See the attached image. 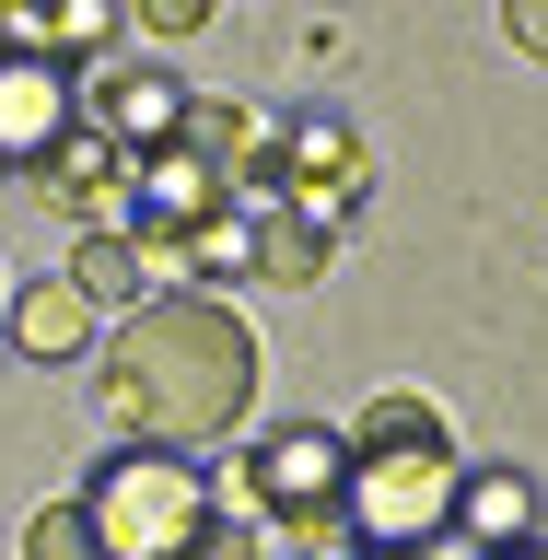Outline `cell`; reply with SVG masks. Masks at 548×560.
<instances>
[{
    "mask_svg": "<svg viewBox=\"0 0 548 560\" xmlns=\"http://www.w3.org/2000/svg\"><path fill=\"white\" fill-rule=\"evenodd\" d=\"M94 409H105L117 444H152V455L234 444L245 409H257V339H245V315L210 304V292H152V304H129V327L105 339Z\"/></svg>",
    "mask_w": 548,
    "mask_h": 560,
    "instance_id": "cell-1",
    "label": "cell"
},
{
    "mask_svg": "<svg viewBox=\"0 0 548 560\" xmlns=\"http://www.w3.org/2000/svg\"><path fill=\"white\" fill-rule=\"evenodd\" d=\"M339 444H350L339 549H444L455 537L467 455H455V432H444L432 397H362V420H350Z\"/></svg>",
    "mask_w": 548,
    "mask_h": 560,
    "instance_id": "cell-2",
    "label": "cell"
},
{
    "mask_svg": "<svg viewBox=\"0 0 548 560\" xmlns=\"http://www.w3.org/2000/svg\"><path fill=\"white\" fill-rule=\"evenodd\" d=\"M94 514V549L105 560H187L210 525V467L199 455H152V444H117L82 490Z\"/></svg>",
    "mask_w": 548,
    "mask_h": 560,
    "instance_id": "cell-3",
    "label": "cell"
},
{
    "mask_svg": "<svg viewBox=\"0 0 548 560\" xmlns=\"http://www.w3.org/2000/svg\"><path fill=\"white\" fill-rule=\"evenodd\" d=\"M339 479H350V444L327 420H280L245 444V490H257V514L292 525L304 549H339Z\"/></svg>",
    "mask_w": 548,
    "mask_h": 560,
    "instance_id": "cell-4",
    "label": "cell"
},
{
    "mask_svg": "<svg viewBox=\"0 0 548 560\" xmlns=\"http://www.w3.org/2000/svg\"><path fill=\"white\" fill-rule=\"evenodd\" d=\"M70 129H82V82H70L59 59L0 47V175H35Z\"/></svg>",
    "mask_w": 548,
    "mask_h": 560,
    "instance_id": "cell-5",
    "label": "cell"
},
{
    "mask_svg": "<svg viewBox=\"0 0 548 560\" xmlns=\"http://www.w3.org/2000/svg\"><path fill=\"white\" fill-rule=\"evenodd\" d=\"M35 199L47 210H70L82 234H129V210H140V187H129V152L105 129H70L47 164H35Z\"/></svg>",
    "mask_w": 548,
    "mask_h": 560,
    "instance_id": "cell-6",
    "label": "cell"
},
{
    "mask_svg": "<svg viewBox=\"0 0 548 560\" xmlns=\"http://www.w3.org/2000/svg\"><path fill=\"white\" fill-rule=\"evenodd\" d=\"M82 129H105L117 140V152H164L175 129H187V82H175V70H105L94 94H82Z\"/></svg>",
    "mask_w": 548,
    "mask_h": 560,
    "instance_id": "cell-7",
    "label": "cell"
},
{
    "mask_svg": "<svg viewBox=\"0 0 548 560\" xmlns=\"http://www.w3.org/2000/svg\"><path fill=\"white\" fill-rule=\"evenodd\" d=\"M455 537H467L479 560L537 549V479H525V467H467V490H455Z\"/></svg>",
    "mask_w": 548,
    "mask_h": 560,
    "instance_id": "cell-8",
    "label": "cell"
},
{
    "mask_svg": "<svg viewBox=\"0 0 548 560\" xmlns=\"http://www.w3.org/2000/svg\"><path fill=\"white\" fill-rule=\"evenodd\" d=\"M12 350H24V362H82V350H94V304H82L70 280H24V292H12Z\"/></svg>",
    "mask_w": 548,
    "mask_h": 560,
    "instance_id": "cell-9",
    "label": "cell"
},
{
    "mask_svg": "<svg viewBox=\"0 0 548 560\" xmlns=\"http://www.w3.org/2000/svg\"><path fill=\"white\" fill-rule=\"evenodd\" d=\"M245 269L280 280V292H304V280H327V234L292 222V210H257V222H245Z\"/></svg>",
    "mask_w": 548,
    "mask_h": 560,
    "instance_id": "cell-10",
    "label": "cell"
},
{
    "mask_svg": "<svg viewBox=\"0 0 548 560\" xmlns=\"http://www.w3.org/2000/svg\"><path fill=\"white\" fill-rule=\"evenodd\" d=\"M59 280L82 292V304H152V280H140V245H129V234H82Z\"/></svg>",
    "mask_w": 548,
    "mask_h": 560,
    "instance_id": "cell-11",
    "label": "cell"
},
{
    "mask_svg": "<svg viewBox=\"0 0 548 560\" xmlns=\"http://www.w3.org/2000/svg\"><path fill=\"white\" fill-rule=\"evenodd\" d=\"M105 47H117V0H47V59L59 70L105 59Z\"/></svg>",
    "mask_w": 548,
    "mask_h": 560,
    "instance_id": "cell-12",
    "label": "cell"
},
{
    "mask_svg": "<svg viewBox=\"0 0 548 560\" xmlns=\"http://www.w3.org/2000/svg\"><path fill=\"white\" fill-rule=\"evenodd\" d=\"M24 560H105L94 549V514H82V502H47V514L24 525Z\"/></svg>",
    "mask_w": 548,
    "mask_h": 560,
    "instance_id": "cell-13",
    "label": "cell"
},
{
    "mask_svg": "<svg viewBox=\"0 0 548 560\" xmlns=\"http://www.w3.org/2000/svg\"><path fill=\"white\" fill-rule=\"evenodd\" d=\"M187 560H269V537H257V525H234V514H210Z\"/></svg>",
    "mask_w": 548,
    "mask_h": 560,
    "instance_id": "cell-14",
    "label": "cell"
},
{
    "mask_svg": "<svg viewBox=\"0 0 548 560\" xmlns=\"http://www.w3.org/2000/svg\"><path fill=\"white\" fill-rule=\"evenodd\" d=\"M0 47H24V59H47V0H0Z\"/></svg>",
    "mask_w": 548,
    "mask_h": 560,
    "instance_id": "cell-15",
    "label": "cell"
},
{
    "mask_svg": "<svg viewBox=\"0 0 548 560\" xmlns=\"http://www.w3.org/2000/svg\"><path fill=\"white\" fill-rule=\"evenodd\" d=\"M129 12H140V24H152V35H199L210 12H222V0H129Z\"/></svg>",
    "mask_w": 548,
    "mask_h": 560,
    "instance_id": "cell-16",
    "label": "cell"
},
{
    "mask_svg": "<svg viewBox=\"0 0 548 560\" xmlns=\"http://www.w3.org/2000/svg\"><path fill=\"white\" fill-rule=\"evenodd\" d=\"M502 35H514L525 59H537V70H548V0H502Z\"/></svg>",
    "mask_w": 548,
    "mask_h": 560,
    "instance_id": "cell-17",
    "label": "cell"
},
{
    "mask_svg": "<svg viewBox=\"0 0 548 560\" xmlns=\"http://www.w3.org/2000/svg\"><path fill=\"white\" fill-rule=\"evenodd\" d=\"M327 560H444V549H327Z\"/></svg>",
    "mask_w": 548,
    "mask_h": 560,
    "instance_id": "cell-18",
    "label": "cell"
},
{
    "mask_svg": "<svg viewBox=\"0 0 548 560\" xmlns=\"http://www.w3.org/2000/svg\"><path fill=\"white\" fill-rule=\"evenodd\" d=\"M502 560H548V537H537V549H502Z\"/></svg>",
    "mask_w": 548,
    "mask_h": 560,
    "instance_id": "cell-19",
    "label": "cell"
}]
</instances>
